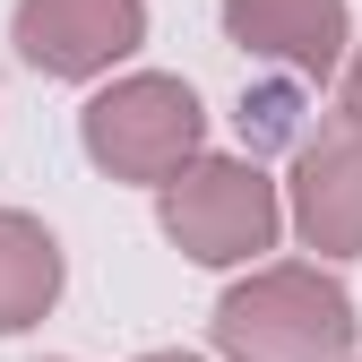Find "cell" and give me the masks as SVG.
Listing matches in <instances>:
<instances>
[{
	"mask_svg": "<svg viewBox=\"0 0 362 362\" xmlns=\"http://www.w3.org/2000/svg\"><path fill=\"white\" fill-rule=\"evenodd\" d=\"M224 362H354V293L310 259L250 267L242 285H224L216 320H207Z\"/></svg>",
	"mask_w": 362,
	"mask_h": 362,
	"instance_id": "1",
	"label": "cell"
},
{
	"mask_svg": "<svg viewBox=\"0 0 362 362\" xmlns=\"http://www.w3.org/2000/svg\"><path fill=\"white\" fill-rule=\"evenodd\" d=\"M156 216L164 242L199 267H259V250H276L285 233V199L250 156H190L156 190Z\"/></svg>",
	"mask_w": 362,
	"mask_h": 362,
	"instance_id": "2",
	"label": "cell"
},
{
	"mask_svg": "<svg viewBox=\"0 0 362 362\" xmlns=\"http://www.w3.org/2000/svg\"><path fill=\"white\" fill-rule=\"evenodd\" d=\"M78 139H86V156H95V173L164 190L190 156H207V112H199V95L181 78L129 69V78H112L104 95L78 112Z\"/></svg>",
	"mask_w": 362,
	"mask_h": 362,
	"instance_id": "3",
	"label": "cell"
},
{
	"mask_svg": "<svg viewBox=\"0 0 362 362\" xmlns=\"http://www.w3.org/2000/svg\"><path fill=\"white\" fill-rule=\"evenodd\" d=\"M9 43L43 78H104L147 43V0H18Z\"/></svg>",
	"mask_w": 362,
	"mask_h": 362,
	"instance_id": "4",
	"label": "cell"
},
{
	"mask_svg": "<svg viewBox=\"0 0 362 362\" xmlns=\"http://www.w3.org/2000/svg\"><path fill=\"white\" fill-rule=\"evenodd\" d=\"M285 216L302 250L320 259H362V121H320L293 156V181H285Z\"/></svg>",
	"mask_w": 362,
	"mask_h": 362,
	"instance_id": "5",
	"label": "cell"
},
{
	"mask_svg": "<svg viewBox=\"0 0 362 362\" xmlns=\"http://www.w3.org/2000/svg\"><path fill=\"white\" fill-rule=\"evenodd\" d=\"M224 35L250 61H276L293 78H337L345 43H354V9L345 0H224Z\"/></svg>",
	"mask_w": 362,
	"mask_h": 362,
	"instance_id": "6",
	"label": "cell"
},
{
	"mask_svg": "<svg viewBox=\"0 0 362 362\" xmlns=\"http://www.w3.org/2000/svg\"><path fill=\"white\" fill-rule=\"evenodd\" d=\"M61 276H69V267H61V242L43 233L26 207H0V337L52 320Z\"/></svg>",
	"mask_w": 362,
	"mask_h": 362,
	"instance_id": "7",
	"label": "cell"
},
{
	"mask_svg": "<svg viewBox=\"0 0 362 362\" xmlns=\"http://www.w3.org/2000/svg\"><path fill=\"white\" fill-rule=\"evenodd\" d=\"M337 112H345V121H362V43H354L345 69H337Z\"/></svg>",
	"mask_w": 362,
	"mask_h": 362,
	"instance_id": "8",
	"label": "cell"
},
{
	"mask_svg": "<svg viewBox=\"0 0 362 362\" xmlns=\"http://www.w3.org/2000/svg\"><path fill=\"white\" fill-rule=\"evenodd\" d=\"M139 362H207V354H139Z\"/></svg>",
	"mask_w": 362,
	"mask_h": 362,
	"instance_id": "9",
	"label": "cell"
},
{
	"mask_svg": "<svg viewBox=\"0 0 362 362\" xmlns=\"http://www.w3.org/2000/svg\"><path fill=\"white\" fill-rule=\"evenodd\" d=\"M354 362H362V354H354Z\"/></svg>",
	"mask_w": 362,
	"mask_h": 362,
	"instance_id": "10",
	"label": "cell"
}]
</instances>
